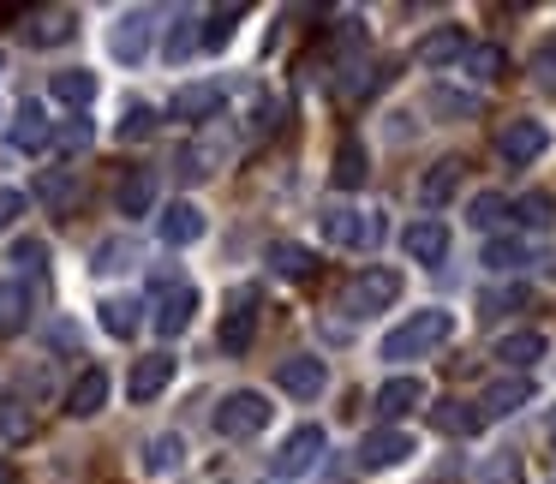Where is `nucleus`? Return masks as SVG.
<instances>
[{
	"mask_svg": "<svg viewBox=\"0 0 556 484\" xmlns=\"http://www.w3.org/2000/svg\"><path fill=\"white\" fill-rule=\"evenodd\" d=\"M460 66H467L479 85H496V78H508V49H503V42H467Z\"/></svg>",
	"mask_w": 556,
	"mask_h": 484,
	"instance_id": "obj_29",
	"label": "nucleus"
},
{
	"mask_svg": "<svg viewBox=\"0 0 556 484\" xmlns=\"http://www.w3.org/2000/svg\"><path fill=\"white\" fill-rule=\"evenodd\" d=\"M508 305H527V288H491V293H479V317H496V311H508Z\"/></svg>",
	"mask_w": 556,
	"mask_h": 484,
	"instance_id": "obj_46",
	"label": "nucleus"
},
{
	"mask_svg": "<svg viewBox=\"0 0 556 484\" xmlns=\"http://www.w3.org/2000/svg\"><path fill=\"white\" fill-rule=\"evenodd\" d=\"M460 54H467V30L460 25H437V30H425V37L413 42V61L419 66H455Z\"/></svg>",
	"mask_w": 556,
	"mask_h": 484,
	"instance_id": "obj_21",
	"label": "nucleus"
},
{
	"mask_svg": "<svg viewBox=\"0 0 556 484\" xmlns=\"http://www.w3.org/2000/svg\"><path fill=\"white\" fill-rule=\"evenodd\" d=\"M168 120H186V126L222 120V85H180L168 102Z\"/></svg>",
	"mask_w": 556,
	"mask_h": 484,
	"instance_id": "obj_15",
	"label": "nucleus"
},
{
	"mask_svg": "<svg viewBox=\"0 0 556 484\" xmlns=\"http://www.w3.org/2000/svg\"><path fill=\"white\" fill-rule=\"evenodd\" d=\"M192 49H198V13H180V18L168 25V42H162V54H168V61L180 66Z\"/></svg>",
	"mask_w": 556,
	"mask_h": 484,
	"instance_id": "obj_39",
	"label": "nucleus"
},
{
	"mask_svg": "<svg viewBox=\"0 0 556 484\" xmlns=\"http://www.w3.org/2000/svg\"><path fill=\"white\" fill-rule=\"evenodd\" d=\"M78 30V13L73 7H42V13H25V42L30 49H54Z\"/></svg>",
	"mask_w": 556,
	"mask_h": 484,
	"instance_id": "obj_22",
	"label": "nucleus"
},
{
	"mask_svg": "<svg viewBox=\"0 0 556 484\" xmlns=\"http://www.w3.org/2000/svg\"><path fill=\"white\" fill-rule=\"evenodd\" d=\"M324 240L341 245V252H371L377 240H383V216H371V209H324Z\"/></svg>",
	"mask_w": 556,
	"mask_h": 484,
	"instance_id": "obj_4",
	"label": "nucleus"
},
{
	"mask_svg": "<svg viewBox=\"0 0 556 484\" xmlns=\"http://www.w3.org/2000/svg\"><path fill=\"white\" fill-rule=\"evenodd\" d=\"M204 228H210V221H204V209H198V204H186V198H180V204H168V209L156 216L162 245H174V252H180V245H198V240H204Z\"/></svg>",
	"mask_w": 556,
	"mask_h": 484,
	"instance_id": "obj_18",
	"label": "nucleus"
},
{
	"mask_svg": "<svg viewBox=\"0 0 556 484\" xmlns=\"http://www.w3.org/2000/svg\"><path fill=\"white\" fill-rule=\"evenodd\" d=\"M419 455V443H413V431H401V424H383V431H365L359 436V467L365 472H389L401 467V460Z\"/></svg>",
	"mask_w": 556,
	"mask_h": 484,
	"instance_id": "obj_8",
	"label": "nucleus"
},
{
	"mask_svg": "<svg viewBox=\"0 0 556 484\" xmlns=\"http://www.w3.org/2000/svg\"><path fill=\"white\" fill-rule=\"evenodd\" d=\"M49 144H54V120L42 114V102H18L13 126H7V150H18V156H42Z\"/></svg>",
	"mask_w": 556,
	"mask_h": 484,
	"instance_id": "obj_11",
	"label": "nucleus"
},
{
	"mask_svg": "<svg viewBox=\"0 0 556 484\" xmlns=\"http://www.w3.org/2000/svg\"><path fill=\"white\" fill-rule=\"evenodd\" d=\"M269 269H276L281 281H305L317 269V257H312V245H300V240H276L269 245Z\"/></svg>",
	"mask_w": 556,
	"mask_h": 484,
	"instance_id": "obj_32",
	"label": "nucleus"
},
{
	"mask_svg": "<svg viewBox=\"0 0 556 484\" xmlns=\"http://www.w3.org/2000/svg\"><path fill=\"white\" fill-rule=\"evenodd\" d=\"M276 389H288V395H300V400H317L329 389V365L317 359V353H293V359L276 365Z\"/></svg>",
	"mask_w": 556,
	"mask_h": 484,
	"instance_id": "obj_13",
	"label": "nucleus"
},
{
	"mask_svg": "<svg viewBox=\"0 0 556 484\" xmlns=\"http://www.w3.org/2000/svg\"><path fill=\"white\" fill-rule=\"evenodd\" d=\"M324 448H329L324 424H300V431H288V443L269 455V472H276V479H305V472L324 460Z\"/></svg>",
	"mask_w": 556,
	"mask_h": 484,
	"instance_id": "obj_5",
	"label": "nucleus"
},
{
	"mask_svg": "<svg viewBox=\"0 0 556 484\" xmlns=\"http://www.w3.org/2000/svg\"><path fill=\"white\" fill-rule=\"evenodd\" d=\"M25 305H30L25 281H7V288H0V335H13V329L25 323Z\"/></svg>",
	"mask_w": 556,
	"mask_h": 484,
	"instance_id": "obj_41",
	"label": "nucleus"
},
{
	"mask_svg": "<svg viewBox=\"0 0 556 484\" xmlns=\"http://www.w3.org/2000/svg\"><path fill=\"white\" fill-rule=\"evenodd\" d=\"M508 221L515 228H556V198L551 192H520L508 204Z\"/></svg>",
	"mask_w": 556,
	"mask_h": 484,
	"instance_id": "obj_33",
	"label": "nucleus"
},
{
	"mask_svg": "<svg viewBox=\"0 0 556 484\" xmlns=\"http://www.w3.org/2000/svg\"><path fill=\"white\" fill-rule=\"evenodd\" d=\"M126 257H132V245L109 240V245H97V264H90V269H102V276H109V269H126Z\"/></svg>",
	"mask_w": 556,
	"mask_h": 484,
	"instance_id": "obj_48",
	"label": "nucleus"
},
{
	"mask_svg": "<svg viewBox=\"0 0 556 484\" xmlns=\"http://www.w3.org/2000/svg\"><path fill=\"white\" fill-rule=\"evenodd\" d=\"M150 37H156V13H150V7H132V13H121V25L109 30V54L126 66H138L150 49Z\"/></svg>",
	"mask_w": 556,
	"mask_h": 484,
	"instance_id": "obj_10",
	"label": "nucleus"
},
{
	"mask_svg": "<svg viewBox=\"0 0 556 484\" xmlns=\"http://www.w3.org/2000/svg\"><path fill=\"white\" fill-rule=\"evenodd\" d=\"M30 192H37L54 216H66V209H78V192H85V186H78V168H42Z\"/></svg>",
	"mask_w": 556,
	"mask_h": 484,
	"instance_id": "obj_25",
	"label": "nucleus"
},
{
	"mask_svg": "<svg viewBox=\"0 0 556 484\" xmlns=\"http://www.w3.org/2000/svg\"><path fill=\"white\" fill-rule=\"evenodd\" d=\"M174 383V353H144V359H132V377H126V395L144 407V400H156L162 389Z\"/></svg>",
	"mask_w": 556,
	"mask_h": 484,
	"instance_id": "obj_17",
	"label": "nucleus"
},
{
	"mask_svg": "<svg viewBox=\"0 0 556 484\" xmlns=\"http://www.w3.org/2000/svg\"><path fill=\"white\" fill-rule=\"evenodd\" d=\"M25 204H30V198L18 192V186H0V233H7L18 216H25Z\"/></svg>",
	"mask_w": 556,
	"mask_h": 484,
	"instance_id": "obj_47",
	"label": "nucleus"
},
{
	"mask_svg": "<svg viewBox=\"0 0 556 484\" xmlns=\"http://www.w3.org/2000/svg\"><path fill=\"white\" fill-rule=\"evenodd\" d=\"M544 353H551V341H544L539 329H508V335L496 341V359H503V371H515V377H527Z\"/></svg>",
	"mask_w": 556,
	"mask_h": 484,
	"instance_id": "obj_19",
	"label": "nucleus"
},
{
	"mask_svg": "<svg viewBox=\"0 0 556 484\" xmlns=\"http://www.w3.org/2000/svg\"><path fill=\"white\" fill-rule=\"evenodd\" d=\"M448 329H455V317L437 311V305H425V311H413L407 323H395V329L383 335V359H389V365L425 359L431 347H443V341H448Z\"/></svg>",
	"mask_w": 556,
	"mask_h": 484,
	"instance_id": "obj_1",
	"label": "nucleus"
},
{
	"mask_svg": "<svg viewBox=\"0 0 556 484\" xmlns=\"http://www.w3.org/2000/svg\"><path fill=\"white\" fill-rule=\"evenodd\" d=\"M114 209H121L126 221L150 216V209H156V168H126L121 186H114Z\"/></svg>",
	"mask_w": 556,
	"mask_h": 484,
	"instance_id": "obj_16",
	"label": "nucleus"
},
{
	"mask_svg": "<svg viewBox=\"0 0 556 484\" xmlns=\"http://www.w3.org/2000/svg\"><path fill=\"white\" fill-rule=\"evenodd\" d=\"M264 424H269V395H257V389H233V395L216 400V436H228V443H245Z\"/></svg>",
	"mask_w": 556,
	"mask_h": 484,
	"instance_id": "obj_3",
	"label": "nucleus"
},
{
	"mask_svg": "<svg viewBox=\"0 0 556 484\" xmlns=\"http://www.w3.org/2000/svg\"><path fill=\"white\" fill-rule=\"evenodd\" d=\"M401 300V269H383V264H365L359 276L341 288V311L348 317H377Z\"/></svg>",
	"mask_w": 556,
	"mask_h": 484,
	"instance_id": "obj_2",
	"label": "nucleus"
},
{
	"mask_svg": "<svg viewBox=\"0 0 556 484\" xmlns=\"http://www.w3.org/2000/svg\"><path fill=\"white\" fill-rule=\"evenodd\" d=\"M109 371L102 365H85V371L73 377V389H66V419H97L102 407H109Z\"/></svg>",
	"mask_w": 556,
	"mask_h": 484,
	"instance_id": "obj_14",
	"label": "nucleus"
},
{
	"mask_svg": "<svg viewBox=\"0 0 556 484\" xmlns=\"http://www.w3.org/2000/svg\"><path fill=\"white\" fill-rule=\"evenodd\" d=\"M431 424L443 436H479L484 431V412H479V400L448 395V400H437V407H431Z\"/></svg>",
	"mask_w": 556,
	"mask_h": 484,
	"instance_id": "obj_24",
	"label": "nucleus"
},
{
	"mask_svg": "<svg viewBox=\"0 0 556 484\" xmlns=\"http://www.w3.org/2000/svg\"><path fill=\"white\" fill-rule=\"evenodd\" d=\"M42 269H49V245H42V240H18L13 245V276L18 281H37Z\"/></svg>",
	"mask_w": 556,
	"mask_h": 484,
	"instance_id": "obj_42",
	"label": "nucleus"
},
{
	"mask_svg": "<svg viewBox=\"0 0 556 484\" xmlns=\"http://www.w3.org/2000/svg\"><path fill=\"white\" fill-rule=\"evenodd\" d=\"M532 400V377H503V383H491L479 395V412L484 419H508V412H520Z\"/></svg>",
	"mask_w": 556,
	"mask_h": 484,
	"instance_id": "obj_26",
	"label": "nucleus"
},
{
	"mask_svg": "<svg viewBox=\"0 0 556 484\" xmlns=\"http://www.w3.org/2000/svg\"><path fill=\"white\" fill-rule=\"evenodd\" d=\"M431 114H448V120H472V114H479V97H467V90H431Z\"/></svg>",
	"mask_w": 556,
	"mask_h": 484,
	"instance_id": "obj_44",
	"label": "nucleus"
},
{
	"mask_svg": "<svg viewBox=\"0 0 556 484\" xmlns=\"http://www.w3.org/2000/svg\"><path fill=\"white\" fill-rule=\"evenodd\" d=\"M460 174H467V162H460V156L431 162V168H425V180H419V204H425V209H443L448 198L460 192Z\"/></svg>",
	"mask_w": 556,
	"mask_h": 484,
	"instance_id": "obj_23",
	"label": "nucleus"
},
{
	"mask_svg": "<svg viewBox=\"0 0 556 484\" xmlns=\"http://www.w3.org/2000/svg\"><path fill=\"white\" fill-rule=\"evenodd\" d=\"M0 66H7V54H0Z\"/></svg>",
	"mask_w": 556,
	"mask_h": 484,
	"instance_id": "obj_51",
	"label": "nucleus"
},
{
	"mask_svg": "<svg viewBox=\"0 0 556 484\" xmlns=\"http://www.w3.org/2000/svg\"><path fill=\"white\" fill-rule=\"evenodd\" d=\"M551 443H556V412H551Z\"/></svg>",
	"mask_w": 556,
	"mask_h": 484,
	"instance_id": "obj_50",
	"label": "nucleus"
},
{
	"mask_svg": "<svg viewBox=\"0 0 556 484\" xmlns=\"http://www.w3.org/2000/svg\"><path fill=\"white\" fill-rule=\"evenodd\" d=\"M0 484H18V472H13V467H7V460H0Z\"/></svg>",
	"mask_w": 556,
	"mask_h": 484,
	"instance_id": "obj_49",
	"label": "nucleus"
},
{
	"mask_svg": "<svg viewBox=\"0 0 556 484\" xmlns=\"http://www.w3.org/2000/svg\"><path fill=\"white\" fill-rule=\"evenodd\" d=\"M30 431H37L30 400L18 395V389H7V395H0V436H7V443H30Z\"/></svg>",
	"mask_w": 556,
	"mask_h": 484,
	"instance_id": "obj_31",
	"label": "nucleus"
},
{
	"mask_svg": "<svg viewBox=\"0 0 556 484\" xmlns=\"http://www.w3.org/2000/svg\"><path fill=\"white\" fill-rule=\"evenodd\" d=\"M90 144H97V132H90L85 114H78V120H66V126H54V150H61V156H85Z\"/></svg>",
	"mask_w": 556,
	"mask_h": 484,
	"instance_id": "obj_43",
	"label": "nucleus"
},
{
	"mask_svg": "<svg viewBox=\"0 0 556 484\" xmlns=\"http://www.w3.org/2000/svg\"><path fill=\"white\" fill-rule=\"evenodd\" d=\"M401 252H407V264H419V269H437L448 257V221H437V216H419L407 233H401Z\"/></svg>",
	"mask_w": 556,
	"mask_h": 484,
	"instance_id": "obj_12",
	"label": "nucleus"
},
{
	"mask_svg": "<svg viewBox=\"0 0 556 484\" xmlns=\"http://www.w3.org/2000/svg\"><path fill=\"white\" fill-rule=\"evenodd\" d=\"M252 341H257V288H233L228 311H222V329H216V347L228 359H240Z\"/></svg>",
	"mask_w": 556,
	"mask_h": 484,
	"instance_id": "obj_6",
	"label": "nucleus"
},
{
	"mask_svg": "<svg viewBox=\"0 0 556 484\" xmlns=\"http://www.w3.org/2000/svg\"><path fill=\"white\" fill-rule=\"evenodd\" d=\"M472 484H520V460L515 455H491L479 472H472Z\"/></svg>",
	"mask_w": 556,
	"mask_h": 484,
	"instance_id": "obj_45",
	"label": "nucleus"
},
{
	"mask_svg": "<svg viewBox=\"0 0 556 484\" xmlns=\"http://www.w3.org/2000/svg\"><path fill=\"white\" fill-rule=\"evenodd\" d=\"M192 311H198V288L192 281H174V276H156V335H186L192 329Z\"/></svg>",
	"mask_w": 556,
	"mask_h": 484,
	"instance_id": "obj_7",
	"label": "nucleus"
},
{
	"mask_svg": "<svg viewBox=\"0 0 556 484\" xmlns=\"http://www.w3.org/2000/svg\"><path fill=\"white\" fill-rule=\"evenodd\" d=\"M508 221V198L503 192H479L467 204V228H479V233H496Z\"/></svg>",
	"mask_w": 556,
	"mask_h": 484,
	"instance_id": "obj_36",
	"label": "nucleus"
},
{
	"mask_svg": "<svg viewBox=\"0 0 556 484\" xmlns=\"http://www.w3.org/2000/svg\"><path fill=\"white\" fill-rule=\"evenodd\" d=\"M484 269H496V276L527 269V240H515V233H491V240H484Z\"/></svg>",
	"mask_w": 556,
	"mask_h": 484,
	"instance_id": "obj_35",
	"label": "nucleus"
},
{
	"mask_svg": "<svg viewBox=\"0 0 556 484\" xmlns=\"http://www.w3.org/2000/svg\"><path fill=\"white\" fill-rule=\"evenodd\" d=\"M425 400H431V389H425V377H389V383L371 395V407L383 412V419H407L413 407H425Z\"/></svg>",
	"mask_w": 556,
	"mask_h": 484,
	"instance_id": "obj_20",
	"label": "nucleus"
},
{
	"mask_svg": "<svg viewBox=\"0 0 556 484\" xmlns=\"http://www.w3.org/2000/svg\"><path fill=\"white\" fill-rule=\"evenodd\" d=\"M544 150H551V126L544 120H508L503 132H496V156H503L508 168H527Z\"/></svg>",
	"mask_w": 556,
	"mask_h": 484,
	"instance_id": "obj_9",
	"label": "nucleus"
},
{
	"mask_svg": "<svg viewBox=\"0 0 556 484\" xmlns=\"http://www.w3.org/2000/svg\"><path fill=\"white\" fill-rule=\"evenodd\" d=\"M245 18V7L233 0V7H210L204 18H198V49H222V42L233 37V25Z\"/></svg>",
	"mask_w": 556,
	"mask_h": 484,
	"instance_id": "obj_34",
	"label": "nucleus"
},
{
	"mask_svg": "<svg viewBox=\"0 0 556 484\" xmlns=\"http://www.w3.org/2000/svg\"><path fill=\"white\" fill-rule=\"evenodd\" d=\"M527 73H532V85H539L544 97H556V37H544L539 49L527 54Z\"/></svg>",
	"mask_w": 556,
	"mask_h": 484,
	"instance_id": "obj_40",
	"label": "nucleus"
},
{
	"mask_svg": "<svg viewBox=\"0 0 556 484\" xmlns=\"http://www.w3.org/2000/svg\"><path fill=\"white\" fill-rule=\"evenodd\" d=\"M365 174H371V156H365V144H359V138H341V144H336V168H329V180H336L341 192H359Z\"/></svg>",
	"mask_w": 556,
	"mask_h": 484,
	"instance_id": "obj_28",
	"label": "nucleus"
},
{
	"mask_svg": "<svg viewBox=\"0 0 556 484\" xmlns=\"http://www.w3.org/2000/svg\"><path fill=\"white\" fill-rule=\"evenodd\" d=\"M102 311V329H109L114 341H132L138 329H144V300H132V293H114V300L97 305Z\"/></svg>",
	"mask_w": 556,
	"mask_h": 484,
	"instance_id": "obj_27",
	"label": "nucleus"
},
{
	"mask_svg": "<svg viewBox=\"0 0 556 484\" xmlns=\"http://www.w3.org/2000/svg\"><path fill=\"white\" fill-rule=\"evenodd\" d=\"M54 102H66V109H90L97 102V73H85V66H66V73L49 78Z\"/></svg>",
	"mask_w": 556,
	"mask_h": 484,
	"instance_id": "obj_30",
	"label": "nucleus"
},
{
	"mask_svg": "<svg viewBox=\"0 0 556 484\" xmlns=\"http://www.w3.org/2000/svg\"><path fill=\"white\" fill-rule=\"evenodd\" d=\"M180 460H186V443H180L174 431L150 436V448H144V467H150V472H180Z\"/></svg>",
	"mask_w": 556,
	"mask_h": 484,
	"instance_id": "obj_38",
	"label": "nucleus"
},
{
	"mask_svg": "<svg viewBox=\"0 0 556 484\" xmlns=\"http://www.w3.org/2000/svg\"><path fill=\"white\" fill-rule=\"evenodd\" d=\"M150 132H156V109H150V102H126V114H121V126H114V138H121V144H144Z\"/></svg>",
	"mask_w": 556,
	"mask_h": 484,
	"instance_id": "obj_37",
	"label": "nucleus"
}]
</instances>
